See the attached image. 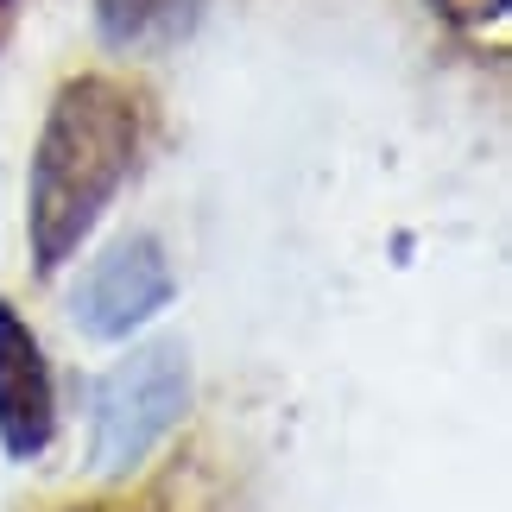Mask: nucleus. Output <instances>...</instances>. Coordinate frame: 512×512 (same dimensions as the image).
<instances>
[{"label":"nucleus","instance_id":"20e7f679","mask_svg":"<svg viewBox=\"0 0 512 512\" xmlns=\"http://www.w3.org/2000/svg\"><path fill=\"white\" fill-rule=\"evenodd\" d=\"M51 373H45V354H38L32 329L0 304V437H7L13 456H32L45 449L51 437Z\"/></svg>","mask_w":512,"mask_h":512},{"label":"nucleus","instance_id":"423d86ee","mask_svg":"<svg viewBox=\"0 0 512 512\" xmlns=\"http://www.w3.org/2000/svg\"><path fill=\"white\" fill-rule=\"evenodd\" d=\"M437 7L456 19V26H487V19L506 13V0H437Z\"/></svg>","mask_w":512,"mask_h":512},{"label":"nucleus","instance_id":"f257e3e1","mask_svg":"<svg viewBox=\"0 0 512 512\" xmlns=\"http://www.w3.org/2000/svg\"><path fill=\"white\" fill-rule=\"evenodd\" d=\"M140 146L133 95L108 76H83L57 95L45 140L32 165V247L38 266H57L95 228V215L114 203L121 177Z\"/></svg>","mask_w":512,"mask_h":512},{"label":"nucleus","instance_id":"7ed1b4c3","mask_svg":"<svg viewBox=\"0 0 512 512\" xmlns=\"http://www.w3.org/2000/svg\"><path fill=\"white\" fill-rule=\"evenodd\" d=\"M165 304H171V266H165L159 241H146V234L108 247L89 266V279L76 285V323L89 336H127L146 317H159Z\"/></svg>","mask_w":512,"mask_h":512},{"label":"nucleus","instance_id":"0eeeda50","mask_svg":"<svg viewBox=\"0 0 512 512\" xmlns=\"http://www.w3.org/2000/svg\"><path fill=\"white\" fill-rule=\"evenodd\" d=\"M7 19H13V0H0V38H7Z\"/></svg>","mask_w":512,"mask_h":512},{"label":"nucleus","instance_id":"39448f33","mask_svg":"<svg viewBox=\"0 0 512 512\" xmlns=\"http://www.w3.org/2000/svg\"><path fill=\"white\" fill-rule=\"evenodd\" d=\"M102 13V32L127 51H152V45H171L196 26L203 0H95Z\"/></svg>","mask_w":512,"mask_h":512},{"label":"nucleus","instance_id":"f03ea898","mask_svg":"<svg viewBox=\"0 0 512 512\" xmlns=\"http://www.w3.org/2000/svg\"><path fill=\"white\" fill-rule=\"evenodd\" d=\"M177 411H184V348L146 342L102 380V399H95V468L127 475L177 424Z\"/></svg>","mask_w":512,"mask_h":512}]
</instances>
